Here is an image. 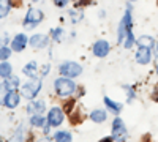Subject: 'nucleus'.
<instances>
[{"label": "nucleus", "instance_id": "obj_9", "mask_svg": "<svg viewBox=\"0 0 158 142\" xmlns=\"http://www.w3.org/2000/svg\"><path fill=\"white\" fill-rule=\"evenodd\" d=\"M27 44H29V38L25 36L24 33H18L11 40V49L15 51V52H21V51H24Z\"/></svg>", "mask_w": 158, "mask_h": 142}, {"label": "nucleus", "instance_id": "obj_2", "mask_svg": "<svg viewBox=\"0 0 158 142\" xmlns=\"http://www.w3.org/2000/svg\"><path fill=\"white\" fill-rule=\"evenodd\" d=\"M41 85H43L41 79H38V77H33L32 81H29V82H25V84L21 85L22 96H24L25 99H30V101L35 99L36 95L40 93V90H41Z\"/></svg>", "mask_w": 158, "mask_h": 142}, {"label": "nucleus", "instance_id": "obj_25", "mask_svg": "<svg viewBox=\"0 0 158 142\" xmlns=\"http://www.w3.org/2000/svg\"><path fill=\"white\" fill-rule=\"evenodd\" d=\"M70 16H71V22L73 24H76V22H79V21H82V11H76V10H71L70 11Z\"/></svg>", "mask_w": 158, "mask_h": 142}, {"label": "nucleus", "instance_id": "obj_12", "mask_svg": "<svg viewBox=\"0 0 158 142\" xmlns=\"http://www.w3.org/2000/svg\"><path fill=\"white\" fill-rule=\"evenodd\" d=\"M19 99H21L19 93L16 92L15 88H13V90H10V93H8L6 98H5V106H6L8 109H15V108H18V104H19Z\"/></svg>", "mask_w": 158, "mask_h": 142}, {"label": "nucleus", "instance_id": "obj_10", "mask_svg": "<svg viewBox=\"0 0 158 142\" xmlns=\"http://www.w3.org/2000/svg\"><path fill=\"white\" fill-rule=\"evenodd\" d=\"M135 57H136V62L139 65H147V63H150V59H152V49L139 46Z\"/></svg>", "mask_w": 158, "mask_h": 142}, {"label": "nucleus", "instance_id": "obj_14", "mask_svg": "<svg viewBox=\"0 0 158 142\" xmlns=\"http://www.w3.org/2000/svg\"><path fill=\"white\" fill-rule=\"evenodd\" d=\"M104 104H106V108L114 114V115H118L120 114V111H122V104L120 103H117V101H114V99H111L109 96H104Z\"/></svg>", "mask_w": 158, "mask_h": 142}, {"label": "nucleus", "instance_id": "obj_33", "mask_svg": "<svg viewBox=\"0 0 158 142\" xmlns=\"http://www.w3.org/2000/svg\"><path fill=\"white\" fill-rule=\"evenodd\" d=\"M48 73H49V65H44V68H43V71H41V74H43V76H46Z\"/></svg>", "mask_w": 158, "mask_h": 142}, {"label": "nucleus", "instance_id": "obj_23", "mask_svg": "<svg viewBox=\"0 0 158 142\" xmlns=\"http://www.w3.org/2000/svg\"><path fill=\"white\" fill-rule=\"evenodd\" d=\"M13 52V49L11 47H6V46H0V62H3V60H8L10 55Z\"/></svg>", "mask_w": 158, "mask_h": 142}, {"label": "nucleus", "instance_id": "obj_31", "mask_svg": "<svg viewBox=\"0 0 158 142\" xmlns=\"http://www.w3.org/2000/svg\"><path fill=\"white\" fill-rule=\"evenodd\" d=\"M89 2L90 0H76V5L77 6H85V5H89Z\"/></svg>", "mask_w": 158, "mask_h": 142}, {"label": "nucleus", "instance_id": "obj_15", "mask_svg": "<svg viewBox=\"0 0 158 142\" xmlns=\"http://www.w3.org/2000/svg\"><path fill=\"white\" fill-rule=\"evenodd\" d=\"M44 109H46L44 101H33L32 99V103H30L29 108H27V112L29 114H43Z\"/></svg>", "mask_w": 158, "mask_h": 142}, {"label": "nucleus", "instance_id": "obj_18", "mask_svg": "<svg viewBox=\"0 0 158 142\" xmlns=\"http://www.w3.org/2000/svg\"><path fill=\"white\" fill-rule=\"evenodd\" d=\"M46 123H48V119H44L41 114H32V117H30V125H32V126H35V128H43Z\"/></svg>", "mask_w": 158, "mask_h": 142}, {"label": "nucleus", "instance_id": "obj_35", "mask_svg": "<svg viewBox=\"0 0 158 142\" xmlns=\"http://www.w3.org/2000/svg\"><path fill=\"white\" fill-rule=\"evenodd\" d=\"M156 51H158V41H156Z\"/></svg>", "mask_w": 158, "mask_h": 142}, {"label": "nucleus", "instance_id": "obj_4", "mask_svg": "<svg viewBox=\"0 0 158 142\" xmlns=\"http://www.w3.org/2000/svg\"><path fill=\"white\" fill-rule=\"evenodd\" d=\"M43 19H44V14H43L41 10H38V8H29L27 14H25V18H24V27L25 29H35Z\"/></svg>", "mask_w": 158, "mask_h": 142}, {"label": "nucleus", "instance_id": "obj_32", "mask_svg": "<svg viewBox=\"0 0 158 142\" xmlns=\"http://www.w3.org/2000/svg\"><path fill=\"white\" fill-rule=\"evenodd\" d=\"M152 99L158 103V87L155 88V92H152Z\"/></svg>", "mask_w": 158, "mask_h": 142}, {"label": "nucleus", "instance_id": "obj_6", "mask_svg": "<svg viewBox=\"0 0 158 142\" xmlns=\"http://www.w3.org/2000/svg\"><path fill=\"white\" fill-rule=\"evenodd\" d=\"M112 137L114 140H125L127 137V126L120 117H115L112 122Z\"/></svg>", "mask_w": 158, "mask_h": 142}, {"label": "nucleus", "instance_id": "obj_11", "mask_svg": "<svg viewBox=\"0 0 158 142\" xmlns=\"http://www.w3.org/2000/svg\"><path fill=\"white\" fill-rule=\"evenodd\" d=\"M29 44L33 49H43V47H46L49 44V38L46 35L38 33V35H33L32 38H29Z\"/></svg>", "mask_w": 158, "mask_h": 142}, {"label": "nucleus", "instance_id": "obj_27", "mask_svg": "<svg viewBox=\"0 0 158 142\" xmlns=\"http://www.w3.org/2000/svg\"><path fill=\"white\" fill-rule=\"evenodd\" d=\"M76 106V101L74 99H70V101H67L65 103V106H63V112H67V114H70L71 111H73V108Z\"/></svg>", "mask_w": 158, "mask_h": 142}, {"label": "nucleus", "instance_id": "obj_36", "mask_svg": "<svg viewBox=\"0 0 158 142\" xmlns=\"http://www.w3.org/2000/svg\"><path fill=\"white\" fill-rule=\"evenodd\" d=\"M32 2H38V0H32Z\"/></svg>", "mask_w": 158, "mask_h": 142}, {"label": "nucleus", "instance_id": "obj_16", "mask_svg": "<svg viewBox=\"0 0 158 142\" xmlns=\"http://www.w3.org/2000/svg\"><path fill=\"white\" fill-rule=\"evenodd\" d=\"M36 71H38V63H36V62H29L27 65L22 68V73H24L25 76H29L30 79H33V77H38V76H36Z\"/></svg>", "mask_w": 158, "mask_h": 142}, {"label": "nucleus", "instance_id": "obj_8", "mask_svg": "<svg viewBox=\"0 0 158 142\" xmlns=\"http://www.w3.org/2000/svg\"><path fill=\"white\" fill-rule=\"evenodd\" d=\"M63 111L60 108H51L48 112V123L51 126H59L63 122Z\"/></svg>", "mask_w": 158, "mask_h": 142}, {"label": "nucleus", "instance_id": "obj_29", "mask_svg": "<svg viewBox=\"0 0 158 142\" xmlns=\"http://www.w3.org/2000/svg\"><path fill=\"white\" fill-rule=\"evenodd\" d=\"M68 2H70V0H54V5L59 6V8H63V6H67Z\"/></svg>", "mask_w": 158, "mask_h": 142}, {"label": "nucleus", "instance_id": "obj_17", "mask_svg": "<svg viewBox=\"0 0 158 142\" xmlns=\"http://www.w3.org/2000/svg\"><path fill=\"white\" fill-rule=\"evenodd\" d=\"M136 44L138 46H142V47H149V49H153L155 47V40L152 36H147V35H142L136 40Z\"/></svg>", "mask_w": 158, "mask_h": 142}, {"label": "nucleus", "instance_id": "obj_7", "mask_svg": "<svg viewBox=\"0 0 158 142\" xmlns=\"http://www.w3.org/2000/svg\"><path fill=\"white\" fill-rule=\"evenodd\" d=\"M92 51H94V55H95V57L103 59V57H106V55L109 54L111 46H109V43H108L106 40H98V41H95Z\"/></svg>", "mask_w": 158, "mask_h": 142}, {"label": "nucleus", "instance_id": "obj_22", "mask_svg": "<svg viewBox=\"0 0 158 142\" xmlns=\"http://www.w3.org/2000/svg\"><path fill=\"white\" fill-rule=\"evenodd\" d=\"M54 139H56L57 142H70V140L73 139V136H71V133H68V131H57V133L54 134Z\"/></svg>", "mask_w": 158, "mask_h": 142}, {"label": "nucleus", "instance_id": "obj_26", "mask_svg": "<svg viewBox=\"0 0 158 142\" xmlns=\"http://www.w3.org/2000/svg\"><path fill=\"white\" fill-rule=\"evenodd\" d=\"M62 35H63V29H52L51 30V36H52V40H54V41H60Z\"/></svg>", "mask_w": 158, "mask_h": 142}, {"label": "nucleus", "instance_id": "obj_28", "mask_svg": "<svg viewBox=\"0 0 158 142\" xmlns=\"http://www.w3.org/2000/svg\"><path fill=\"white\" fill-rule=\"evenodd\" d=\"M8 82L11 84L13 88H16V87L19 85V77H16V76H10V77H8Z\"/></svg>", "mask_w": 158, "mask_h": 142}, {"label": "nucleus", "instance_id": "obj_34", "mask_svg": "<svg viewBox=\"0 0 158 142\" xmlns=\"http://www.w3.org/2000/svg\"><path fill=\"white\" fill-rule=\"evenodd\" d=\"M156 74H158V65H156Z\"/></svg>", "mask_w": 158, "mask_h": 142}, {"label": "nucleus", "instance_id": "obj_5", "mask_svg": "<svg viewBox=\"0 0 158 142\" xmlns=\"http://www.w3.org/2000/svg\"><path fill=\"white\" fill-rule=\"evenodd\" d=\"M59 73L62 74V76H67V77H77L79 74L82 73V67L79 65V63H76V62H63V63H60V67H59Z\"/></svg>", "mask_w": 158, "mask_h": 142}, {"label": "nucleus", "instance_id": "obj_21", "mask_svg": "<svg viewBox=\"0 0 158 142\" xmlns=\"http://www.w3.org/2000/svg\"><path fill=\"white\" fill-rule=\"evenodd\" d=\"M10 10H11V2L10 0H0V19L6 18Z\"/></svg>", "mask_w": 158, "mask_h": 142}, {"label": "nucleus", "instance_id": "obj_37", "mask_svg": "<svg viewBox=\"0 0 158 142\" xmlns=\"http://www.w3.org/2000/svg\"><path fill=\"white\" fill-rule=\"evenodd\" d=\"M131 2H136V0H131Z\"/></svg>", "mask_w": 158, "mask_h": 142}, {"label": "nucleus", "instance_id": "obj_30", "mask_svg": "<svg viewBox=\"0 0 158 142\" xmlns=\"http://www.w3.org/2000/svg\"><path fill=\"white\" fill-rule=\"evenodd\" d=\"M125 90H128V101H131L135 98V90H133V87H130V85H125Z\"/></svg>", "mask_w": 158, "mask_h": 142}, {"label": "nucleus", "instance_id": "obj_3", "mask_svg": "<svg viewBox=\"0 0 158 142\" xmlns=\"http://www.w3.org/2000/svg\"><path fill=\"white\" fill-rule=\"evenodd\" d=\"M133 32V29H131V8L127 6V11H125V16L123 19L120 21V24H118V32H117V41L118 43H123L125 36Z\"/></svg>", "mask_w": 158, "mask_h": 142}, {"label": "nucleus", "instance_id": "obj_20", "mask_svg": "<svg viewBox=\"0 0 158 142\" xmlns=\"http://www.w3.org/2000/svg\"><path fill=\"white\" fill-rule=\"evenodd\" d=\"M11 71H13V67L8 62H5V60L0 62V77H2V79H8L11 76Z\"/></svg>", "mask_w": 158, "mask_h": 142}, {"label": "nucleus", "instance_id": "obj_13", "mask_svg": "<svg viewBox=\"0 0 158 142\" xmlns=\"http://www.w3.org/2000/svg\"><path fill=\"white\" fill-rule=\"evenodd\" d=\"M89 119L92 122H95V123H104L108 119V114L106 111H103V109H95V111H92L89 114Z\"/></svg>", "mask_w": 158, "mask_h": 142}, {"label": "nucleus", "instance_id": "obj_1", "mask_svg": "<svg viewBox=\"0 0 158 142\" xmlns=\"http://www.w3.org/2000/svg\"><path fill=\"white\" fill-rule=\"evenodd\" d=\"M54 88H56V92H57L59 96L68 98V96H71L76 92V84L71 81V77L62 76V77H59V79H56Z\"/></svg>", "mask_w": 158, "mask_h": 142}, {"label": "nucleus", "instance_id": "obj_24", "mask_svg": "<svg viewBox=\"0 0 158 142\" xmlns=\"http://www.w3.org/2000/svg\"><path fill=\"white\" fill-rule=\"evenodd\" d=\"M135 43H136V40H135V36H133V32H130V33L125 36V40H123V46H125L127 49H130V47H133Z\"/></svg>", "mask_w": 158, "mask_h": 142}, {"label": "nucleus", "instance_id": "obj_19", "mask_svg": "<svg viewBox=\"0 0 158 142\" xmlns=\"http://www.w3.org/2000/svg\"><path fill=\"white\" fill-rule=\"evenodd\" d=\"M10 90H13V87H11V84L8 82V79L0 84V104H5V98H6V95L10 93Z\"/></svg>", "mask_w": 158, "mask_h": 142}]
</instances>
